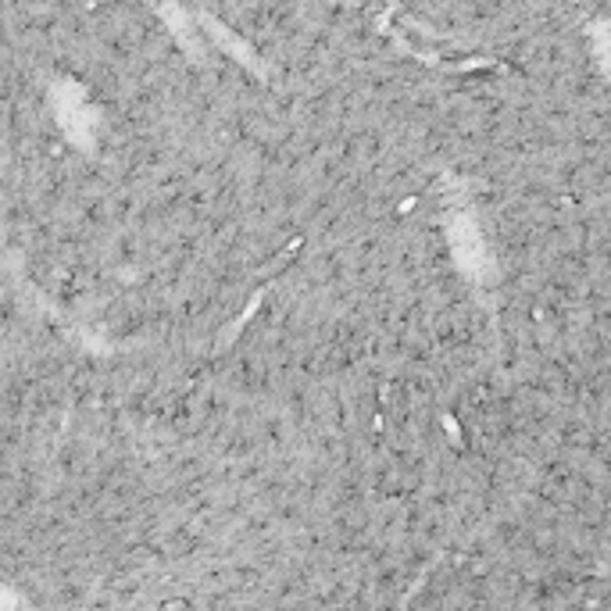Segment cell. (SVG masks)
<instances>
[{
    "label": "cell",
    "instance_id": "1",
    "mask_svg": "<svg viewBox=\"0 0 611 611\" xmlns=\"http://www.w3.org/2000/svg\"><path fill=\"white\" fill-rule=\"evenodd\" d=\"M447 233H450V247H455V258L466 265L469 272H475L480 262H483V237H480V229H475L472 215L466 212V207L450 204Z\"/></svg>",
    "mask_w": 611,
    "mask_h": 611
},
{
    "label": "cell",
    "instance_id": "2",
    "mask_svg": "<svg viewBox=\"0 0 611 611\" xmlns=\"http://www.w3.org/2000/svg\"><path fill=\"white\" fill-rule=\"evenodd\" d=\"M54 101H58V118H61V126H65L76 140L87 143V140H90L87 101H82L76 90H61V93H54Z\"/></svg>",
    "mask_w": 611,
    "mask_h": 611
}]
</instances>
